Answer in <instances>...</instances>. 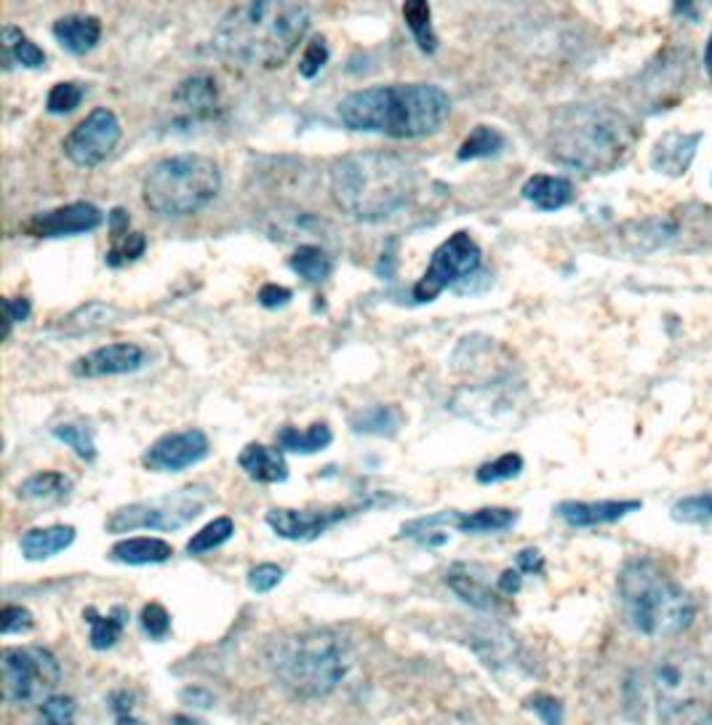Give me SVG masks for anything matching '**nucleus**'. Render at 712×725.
<instances>
[{
	"instance_id": "45",
	"label": "nucleus",
	"mask_w": 712,
	"mask_h": 725,
	"mask_svg": "<svg viewBox=\"0 0 712 725\" xmlns=\"http://www.w3.org/2000/svg\"><path fill=\"white\" fill-rule=\"evenodd\" d=\"M526 707L537 712L545 725H563V704L561 699L550 697V693H534L526 699Z\"/></svg>"
},
{
	"instance_id": "11",
	"label": "nucleus",
	"mask_w": 712,
	"mask_h": 725,
	"mask_svg": "<svg viewBox=\"0 0 712 725\" xmlns=\"http://www.w3.org/2000/svg\"><path fill=\"white\" fill-rule=\"evenodd\" d=\"M480 259H484V253H480V246L475 243L473 235L454 233L433 251L425 275L416 280L411 297L420 304L435 302L438 293H444L446 288H459L464 280L478 275Z\"/></svg>"
},
{
	"instance_id": "28",
	"label": "nucleus",
	"mask_w": 712,
	"mask_h": 725,
	"mask_svg": "<svg viewBox=\"0 0 712 725\" xmlns=\"http://www.w3.org/2000/svg\"><path fill=\"white\" fill-rule=\"evenodd\" d=\"M70 493H73V480L64 473H35L29 475L25 483L20 486L16 497L25 499V502H67Z\"/></svg>"
},
{
	"instance_id": "39",
	"label": "nucleus",
	"mask_w": 712,
	"mask_h": 725,
	"mask_svg": "<svg viewBox=\"0 0 712 725\" xmlns=\"http://www.w3.org/2000/svg\"><path fill=\"white\" fill-rule=\"evenodd\" d=\"M54 438L62 440L64 446L73 448L80 459L93 462L97 459V443H93V433L84 424H59L54 427Z\"/></svg>"
},
{
	"instance_id": "33",
	"label": "nucleus",
	"mask_w": 712,
	"mask_h": 725,
	"mask_svg": "<svg viewBox=\"0 0 712 725\" xmlns=\"http://www.w3.org/2000/svg\"><path fill=\"white\" fill-rule=\"evenodd\" d=\"M3 51H5V57H3L5 67H11V62L22 64V67H29V70H38L46 64L43 49H38V46H35L33 40H29L27 35L14 25L3 27Z\"/></svg>"
},
{
	"instance_id": "44",
	"label": "nucleus",
	"mask_w": 712,
	"mask_h": 725,
	"mask_svg": "<svg viewBox=\"0 0 712 725\" xmlns=\"http://www.w3.org/2000/svg\"><path fill=\"white\" fill-rule=\"evenodd\" d=\"M326 62H328L326 40L313 38L308 46H304V54L299 59V73H302V78L313 80L315 75L326 67Z\"/></svg>"
},
{
	"instance_id": "15",
	"label": "nucleus",
	"mask_w": 712,
	"mask_h": 725,
	"mask_svg": "<svg viewBox=\"0 0 712 725\" xmlns=\"http://www.w3.org/2000/svg\"><path fill=\"white\" fill-rule=\"evenodd\" d=\"M104 214L93 203L78 200V203L59 205L46 214H35L25 224V233L33 238H70V235H86L102 227Z\"/></svg>"
},
{
	"instance_id": "8",
	"label": "nucleus",
	"mask_w": 712,
	"mask_h": 725,
	"mask_svg": "<svg viewBox=\"0 0 712 725\" xmlns=\"http://www.w3.org/2000/svg\"><path fill=\"white\" fill-rule=\"evenodd\" d=\"M3 699L16 707L43 704L54 697L62 667L57 657L43 646H14L0 653Z\"/></svg>"
},
{
	"instance_id": "47",
	"label": "nucleus",
	"mask_w": 712,
	"mask_h": 725,
	"mask_svg": "<svg viewBox=\"0 0 712 725\" xmlns=\"http://www.w3.org/2000/svg\"><path fill=\"white\" fill-rule=\"evenodd\" d=\"M284 582V568L275 563H262L257 568L249 571V587L254 592H270Z\"/></svg>"
},
{
	"instance_id": "50",
	"label": "nucleus",
	"mask_w": 712,
	"mask_h": 725,
	"mask_svg": "<svg viewBox=\"0 0 712 725\" xmlns=\"http://www.w3.org/2000/svg\"><path fill=\"white\" fill-rule=\"evenodd\" d=\"M113 712H115V725H145L134 715V704L132 697L126 691L113 693Z\"/></svg>"
},
{
	"instance_id": "18",
	"label": "nucleus",
	"mask_w": 712,
	"mask_h": 725,
	"mask_svg": "<svg viewBox=\"0 0 712 725\" xmlns=\"http://www.w3.org/2000/svg\"><path fill=\"white\" fill-rule=\"evenodd\" d=\"M699 141H702V132H667L659 137V141L651 150V168L662 176H684L691 168L694 158H697Z\"/></svg>"
},
{
	"instance_id": "30",
	"label": "nucleus",
	"mask_w": 712,
	"mask_h": 725,
	"mask_svg": "<svg viewBox=\"0 0 712 725\" xmlns=\"http://www.w3.org/2000/svg\"><path fill=\"white\" fill-rule=\"evenodd\" d=\"M275 440H278L280 451L317 453V451H323V448L332 446L334 433L328 424H313V427H308V429L280 427L278 435H275Z\"/></svg>"
},
{
	"instance_id": "20",
	"label": "nucleus",
	"mask_w": 712,
	"mask_h": 725,
	"mask_svg": "<svg viewBox=\"0 0 712 725\" xmlns=\"http://www.w3.org/2000/svg\"><path fill=\"white\" fill-rule=\"evenodd\" d=\"M172 102L182 121L198 123L214 115L216 102H220V91H216L214 78H209V75H192V78L182 80L179 88L174 91Z\"/></svg>"
},
{
	"instance_id": "10",
	"label": "nucleus",
	"mask_w": 712,
	"mask_h": 725,
	"mask_svg": "<svg viewBox=\"0 0 712 725\" xmlns=\"http://www.w3.org/2000/svg\"><path fill=\"white\" fill-rule=\"evenodd\" d=\"M654 697L662 715L673 717L702 701H712V664L697 653H670L654 667Z\"/></svg>"
},
{
	"instance_id": "3",
	"label": "nucleus",
	"mask_w": 712,
	"mask_h": 725,
	"mask_svg": "<svg viewBox=\"0 0 712 725\" xmlns=\"http://www.w3.org/2000/svg\"><path fill=\"white\" fill-rule=\"evenodd\" d=\"M416 196V168L396 152H355L332 171V198L350 220L376 224Z\"/></svg>"
},
{
	"instance_id": "26",
	"label": "nucleus",
	"mask_w": 712,
	"mask_h": 725,
	"mask_svg": "<svg viewBox=\"0 0 712 725\" xmlns=\"http://www.w3.org/2000/svg\"><path fill=\"white\" fill-rule=\"evenodd\" d=\"M75 541V528L73 526H49V528H33L27 530L20 539L22 555L33 563L38 560H49L59 555L62 550H67Z\"/></svg>"
},
{
	"instance_id": "37",
	"label": "nucleus",
	"mask_w": 712,
	"mask_h": 725,
	"mask_svg": "<svg viewBox=\"0 0 712 725\" xmlns=\"http://www.w3.org/2000/svg\"><path fill=\"white\" fill-rule=\"evenodd\" d=\"M670 515H673V521L691 523V526L712 523V491L678 499V502L673 504V510H670Z\"/></svg>"
},
{
	"instance_id": "32",
	"label": "nucleus",
	"mask_w": 712,
	"mask_h": 725,
	"mask_svg": "<svg viewBox=\"0 0 712 725\" xmlns=\"http://www.w3.org/2000/svg\"><path fill=\"white\" fill-rule=\"evenodd\" d=\"M288 267L308 283H323L332 278L334 259L321 246H299L293 257L288 259Z\"/></svg>"
},
{
	"instance_id": "35",
	"label": "nucleus",
	"mask_w": 712,
	"mask_h": 725,
	"mask_svg": "<svg viewBox=\"0 0 712 725\" xmlns=\"http://www.w3.org/2000/svg\"><path fill=\"white\" fill-rule=\"evenodd\" d=\"M233 534H235L233 517H227V515L214 517L209 526L200 528L198 534L192 536L190 541H187V552H190V555H205V552H211V550H216V547L227 545V541L233 539Z\"/></svg>"
},
{
	"instance_id": "6",
	"label": "nucleus",
	"mask_w": 712,
	"mask_h": 725,
	"mask_svg": "<svg viewBox=\"0 0 712 725\" xmlns=\"http://www.w3.org/2000/svg\"><path fill=\"white\" fill-rule=\"evenodd\" d=\"M273 677L297 699L328 697L350 667L342 638L332 629H304L270 642Z\"/></svg>"
},
{
	"instance_id": "5",
	"label": "nucleus",
	"mask_w": 712,
	"mask_h": 725,
	"mask_svg": "<svg viewBox=\"0 0 712 725\" xmlns=\"http://www.w3.org/2000/svg\"><path fill=\"white\" fill-rule=\"evenodd\" d=\"M620 600L629 627L649 638H673L694 622L691 595L651 558L627 560L620 574Z\"/></svg>"
},
{
	"instance_id": "55",
	"label": "nucleus",
	"mask_w": 712,
	"mask_h": 725,
	"mask_svg": "<svg viewBox=\"0 0 712 725\" xmlns=\"http://www.w3.org/2000/svg\"><path fill=\"white\" fill-rule=\"evenodd\" d=\"M704 70H708V75L712 78V33L708 38V46H704Z\"/></svg>"
},
{
	"instance_id": "51",
	"label": "nucleus",
	"mask_w": 712,
	"mask_h": 725,
	"mask_svg": "<svg viewBox=\"0 0 712 725\" xmlns=\"http://www.w3.org/2000/svg\"><path fill=\"white\" fill-rule=\"evenodd\" d=\"M521 574H541L545 571V558L539 550H521L515 558Z\"/></svg>"
},
{
	"instance_id": "17",
	"label": "nucleus",
	"mask_w": 712,
	"mask_h": 725,
	"mask_svg": "<svg viewBox=\"0 0 712 725\" xmlns=\"http://www.w3.org/2000/svg\"><path fill=\"white\" fill-rule=\"evenodd\" d=\"M147 363L145 350L134 341H115V345L99 347L73 363V374L80 379H99V376L134 374Z\"/></svg>"
},
{
	"instance_id": "25",
	"label": "nucleus",
	"mask_w": 712,
	"mask_h": 725,
	"mask_svg": "<svg viewBox=\"0 0 712 725\" xmlns=\"http://www.w3.org/2000/svg\"><path fill=\"white\" fill-rule=\"evenodd\" d=\"M174 555V547L168 541L155 539V536H137V539H123L110 550V560L123 565H155L166 563Z\"/></svg>"
},
{
	"instance_id": "40",
	"label": "nucleus",
	"mask_w": 712,
	"mask_h": 725,
	"mask_svg": "<svg viewBox=\"0 0 712 725\" xmlns=\"http://www.w3.org/2000/svg\"><path fill=\"white\" fill-rule=\"evenodd\" d=\"M86 97V88L80 84H73V80H64V84H57L49 91V99H46V110L51 115H70L80 108Z\"/></svg>"
},
{
	"instance_id": "4",
	"label": "nucleus",
	"mask_w": 712,
	"mask_h": 725,
	"mask_svg": "<svg viewBox=\"0 0 712 725\" xmlns=\"http://www.w3.org/2000/svg\"><path fill=\"white\" fill-rule=\"evenodd\" d=\"M638 128L625 112L600 104H571L555 115L550 150L558 163L587 174H609L633 152Z\"/></svg>"
},
{
	"instance_id": "53",
	"label": "nucleus",
	"mask_w": 712,
	"mask_h": 725,
	"mask_svg": "<svg viewBox=\"0 0 712 725\" xmlns=\"http://www.w3.org/2000/svg\"><path fill=\"white\" fill-rule=\"evenodd\" d=\"M182 699H196L200 701V707H211L214 704V697H211L209 691H200V688H187V691H182Z\"/></svg>"
},
{
	"instance_id": "46",
	"label": "nucleus",
	"mask_w": 712,
	"mask_h": 725,
	"mask_svg": "<svg viewBox=\"0 0 712 725\" xmlns=\"http://www.w3.org/2000/svg\"><path fill=\"white\" fill-rule=\"evenodd\" d=\"M35 627V618L27 609L22 605H5L3 614H0V633L3 635H22L29 633Z\"/></svg>"
},
{
	"instance_id": "24",
	"label": "nucleus",
	"mask_w": 712,
	"mask_h": 725,
	"mask_svg": "<svg viewBox=\"0 0 712 725\" xmlns=\"http://www.w3.org/2000/svg\"><path fill=\"white\" fill-rule=\"evenodd\" d=\"M517 523V512L508 507H484L475 512H451V526L459 534L480 536V534H499V530L513 528Z\"/></svg>"
},
{
	"instance_id": "7",
	"label": "nucleus",
	"mask_w": 712,
	"mask_h": 725,
	"mask_svg": "<svg viewBox=\"0 0 712 725\" xmlns=\"http://www.w3.org/2000/svg\"><path fill=\"white\" fill-rule=\"evenodd\" d=\"M222 190V171L211 158L198 152L172 155L158 161L142 182L147 209L166 220L198 214Z\"/></svg>"
},
{
	"instance_id": "22",
	"label": "nucleus",
	"mask_w": 712,
	"mask_h": 725,
	"mask_svg": "<svg viewBox=\"0 0 712 725\" xmlns=\"http://www.w3.org/2000/svg\"><path fill=\"white\" fill-rule=\"evenodd\" d=\"M521 196L539 211H561L569 203H574V185L566 176H550V174H534L528 176L526 185L521 187Z\"/></svg>"
},
{
	"instance_id": "2",
	"label": "nucleus",
	"mask_w": 712,
	"mask_h": 725,
	"mask_svg": "<svg viewBox=\"0 0 712 725\" xmlns=\"http://www.w3.org/2000/svg\"><path fill=\"white\" fill-rule=\"evenodd\" d=\"M451 115V97L435 84L371 86L339 102V117L350 132L420 139L438 132Z\"/></svg>"
},
{
	"instance_id": "48",
	"label": "nucleus",
	"mask_w": 712,
	"mask_h": 725,
	"mask_svg": "<svg viewBox=\"0 0 712 725\" xmlns=\"http://www.w3.org/2000/svg\"><path fill=\"white\" fill-rule=\"evenodd\" d=\"M291 288L286 286H278V283H264L262 288H259V304L267 310H278V308H286L288 302H291Z\"/></svg>"
},
{
	"instance_id": "41",
	"label": "nucleus",
	"mask_w": 712,
	"mask_h": 725,
	"mask_svg": "<svg viewBox=\"0 0 712 725\" xmlns=\"http://www.w3.org/2000/svg\"><path fill=\"white\" fill-rule=\"evenodd\" d=\"M35 725H75V699L73 697H51L40 704V715Z\"/></svg>"
},
{
	"instance_id": "49",
	"label": "nucleus",
	"mask_w": 712,
	"mask_h": 725,
	"mask_svg": "<svg viewBox=\"0 0 712 725\" xmlns=\"http://www.w3.org/2000/svg\"><path fill=\"white\" fill-rule=\"evenodd\" d=\"M29 312H33V308H29V299H25V297L5 299V328H3V336L11 334V326H14V323H25L27 317H29Z\"/></svg>"
},
{
	"instance_id": "43",
	"label": "nucleus",
	"mask_w": 712,
	"mask_h": 725,
	"mask_svg": "<svg viewBox=\"0 0 712 725\" xmlns=\"http://www.w3.org/2000/svg\"><path fill=\"white\" fill-rule=\"evenodd\" d=\"M139 622H142L145 635L150 640H166L172 633V614L161 603H147Z\"/></svg>"
},
{
	"instance_id": "14",
	"label": "nucleus",
	"mask_w": 712,
	"mask_h": 725,
	"mask_svg": "<svg viewBox=\"0 0 712 725\" xmlns=\"http://www.w3.org/2000/svg\"><path fill=\"white\" fill-rule=\"evenodd\" d=\"M352 510L347 507H323V510H288L275 507L264 515L267 526L286 541H313L337 523H342Z\"/></svg>"
},
{
	"instance_id": "1",
	"label": "nucleus",
	"mask_w": 712,
	"mask_h": 725,
	"mask_svg": "<svg viewBox=\"0 0 712 725\" xmlns=\"http://www.w3.org/2000/svg\"><path fill=\"white\" fill-rule=\"evenodd\" d=\"M310 29V11L291 0L238 3L214 29V49L240 70L284 67Z\"/></svg>"
},
{
	"instance_id": "42",
	"label": "nucleus",
	"mask_w": 712,
	"mask_h": 725,
	"mask_svg": "<svg viewBox=\"0 0 712 725\" xmlns=\"http://www.w3.org/2000/svg\"><path fill=\"white\" fill-rule=\"evenodd\" d=\"M113 315H115L113 308L91 302V304H86V308H80L78 312H73V315L64 321V326H78V334H84V332H93V328L104 326V323H110V317Z\"/></svg>"
},
{
	"instance_id": "52",
	"label": "nucleus",
	"mask_w": 712,
	"mask_h": 725,
	"mask_svg": "<svg viewBox=\"0 0 712 725\" xmlns=\"http://www.w3.org/2000/svg\"><path fill=\"white\" fill-rule=\"evenodd\" d=\"M521 585H523V576L517 568H508L497 576V587L504 598H513V595L521 592Z\"/></svg>"
},
{
	"instance_id": "34",
	"label": "nucleus",
	"mask_w": 712,
	"mask_h": 725,
	"mask_svg": "<svg viewBox=\"0 0 712 725\" xmlns=\"http://www.w3.org/2000/svg\"><path fill=\"white\" fill-rule=\"evenodd\" d=\"M508 139L494 126H475L470 137L462 141L457 158L459 161H480V158H494L504 150Z\"/></svg>"
},
{
	"instance_id": "23",
	"label": "nucleus",
	"mask_w": 712,
	"mask_h": 725,
	"mask_svg": "<svg viewBox=\"0 0 712 725\" xmlns=\"http://www.w3.org/2000/svg\"><path fill=\"white\" fill-rule=\"evenodd\" d=\"M238 464L251 480L267 483V486H273V483H284L288 477V464L284 451L262 443L246 446L243 451H240Z\"/></svg>"
},
{
	"instance_id": "29",
	"label": "nucleus",
	"mask_w": 712,
	"mask_h": 725,
	"mask_svg": "<svg viewBox=\"0 0 712 725\" xmlns=\"http://www.w3.org/2000/svg\"><path fill=\"white\" fill-rule=\"evenodd\" d=\"M403 414L396 405H369L350 416V427L355 435H374V438H396Z\"/></svg>"
},
{
	"instance_id": "31",
	"label": "nucleus",
	"mask_w": 712,
	"mask_h": 725,
	"mask_svg": "<svg viewBox=\"0 0 712 725\" xmlns=\"http://www.w3.org/2000/svg\"><path fill=\"white\" fill-rule=\"evenodd\" d=\"M403 20L422 54H435L438 51V35L433 29V5L425 0H409V3H403Z\"/></svg>"
},
{
	"instance_id": "21",
	"label": "nucleus",
	"mask_w": 712,
	"mask_h": 725,
	"mask_svg": "<svg viewBox=\"0 0 712 725\" xmlns=\"http://www.w3.org/2000/svg\"><path fill=\"white\" fill-rule=\"evenodd\" d=\"M51 33H54V38L64 51L84 57L88 51H93V46L102 38V22H99V16L91 14H67L59 16Z\"/></svg>"
},
{
	"instance_id": "36",
	"label": "nucleus",
	"mask_w": 712,
	"mask_h": 725,
	"mask_svg": "<svg viewBox=\"0 0 712 725\" xmlns=\"http://www.w3.org/2000/svg\"><path fill=\"white\" fill-rule=\"evenodd\" d=\"M147 249V238L142 233H123V235H113V246H110V251L104 253V262L110 264V267H123V264H132L137 262L139 257H142Z\"/></svg>"
},
{
	"instance_id": "13",
	"label": "nucleus",
	"mask_w": 712,
	"mask_h": 725,
	"mask_svg": "<svg viewBox=\"0 0 712 725\" xmlns=\"http://www.w3.org/2000/svg\"><path fill=\"white\" fill-rule=\"evenodd\" d=\"M211 443L200 429H182L158 438L145 451L142 464L150 473H182L187 467H196L209 457Z\"/></svg>"
},
{
	"instance_id": "27",
	"label": "nucleus",
	"mask_w": 712,
	"mask_h": 725,
	"mask_svg": "<svg viewBox=\"0 0 712 725\" xmlns=\"http://www.w3.org/2000/svg\"><path fill=\"white\" fill-rule=\"evenodd\" d=\"M84 618L88 622V627H91V633H88V642H91L93 651H108V648H113L115 642L121 640L123 629H126L128 609L126 605H115V609L104 616V614H99L93 605H88V609L84 611Z\"/></svg>"
},
{
	"instance_id": "38",
	"label": "nucleus",
	"mask_w": 712,
	"mask_h": 725,
	"mask_svg": "<svg viewBox=\"0 0 712 725\" xmlns=\"http://www.w3.org/2000/svg\"><path fill=\"white\" fill-rule=\"evenodd\" d=\"M523 473V457L521 453H504V457L494 459V462L480 464L478 473H475V480L484 483V486H494V483H504L513 480Z\"/></svg>"
},
{
	"instance_id": "54",
	"label": "nucleus",
	"mask_w": 712,
	"mask_h": 725,
	"mask_svg": "<svg viewBox=\"0 0 712 725\" xmlns=\"http://www.w3.org/2000/svg\"><path fill=\"white\" fill-rule=\"evenodd\" d=\"M168 725H205L203 721H198V717H190V715H174L172 723Z\"/></svg>"
},
{
	"instance_id": "16",
	"label": "nucleus",
	"mask_w": 712,
	"mask_h": 725,
	"mask_svg": "<svg viewBox=\"0 0 712 725\" xmlns=\"http://www.w3.org/2000/svg\"><path fill=\"white\" fill-rule=\"evenodd\" d=\"M446 585L462 603L473 605L484 614H499L504 605V595L499 592L497 582L491 585V571L484 563H454L446 571Z\"/></svg>"
},
{
	"instance_id": "19",
	"label": "nucleus",
	"mask_w": 712,
	"mask_h": 725,
	"mask_svg": "<svg viewBox=\"0 0 712 725\" xmlns=\"http://www.w3.org/2000/svg\"><path fill=\"white\" fill-rule=\"evenodd\" d=\"M638 510V499H627V502H620V499H609V502H561L555 507L558 517H563L571 528L605 526V523H616L627 517L629 512Z\"/></svg>"
},
{
	"instance_id": "12",
	"label": "nucleus",
	"mask_w": 712,
	"mask_h": 725,
	"mask_svg": "<svg viewBox=\"0 0 712 725\" xmlns=\"http://www.w3.org/2000/svg\"><path fill=\"white\" fill-rule=\"evenodd\" d=\"M121 121L113 110L97 108L91 110L73 132L62 141V150L75 166L93 168L113 155V150L121 141Z\"/></svg>"
},
{
	"instance_id": "9",
	"label": "nucleus",
	"mask_w": 712,
	"mask_h": 725,
	"mask_svg": "<svg viewBox=\"0 0 712 725\" xmlns=\"http://www.w3.org/2000/svg\"><path fill=\"white\" fill-rule=\"evenodd\" d=\"M211 491L205 486H187L150 502H134L115 510L104 528L110 534H132V530H176L192 523L209 504Z\"/></svg>"
},
{
	"instance_id": "56",
	"label": "nucleus",
	"mask_w": 712,
	"mask_h": 725,
	"mask_svg": "<svg viewBox=\"0 0 712 725\" xmlns=\"http://www.w3.org/2000/svg\"><path fill=\"white\" fill-rule=\"evenodd\" d=\"M699 725H712V715H708V717H704V721H702V723H699Z\"/></svg>"
}]
</instances>
